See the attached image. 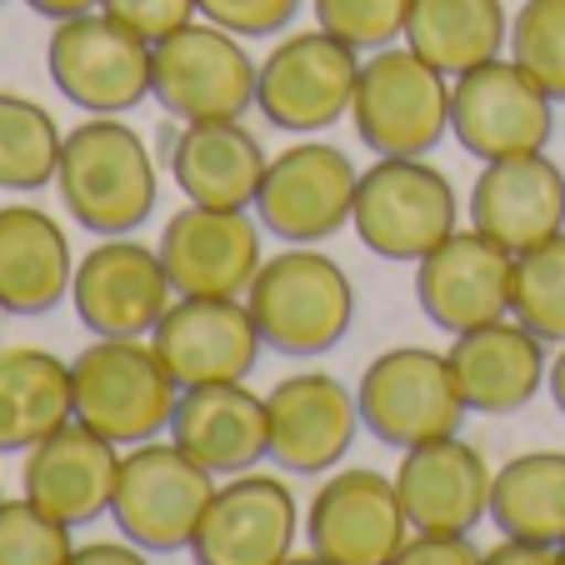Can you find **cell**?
<instances>
[{
    "label": "cell",
    "instance_id": "1",
    "mask_svg": "<svg viewBox=\"0 0 565 565\" xmlns=\"http://www.w3.org/2000/svg\"><path fill=\"white\" fill-rule=\"evenodd\" d=\"M55 191L65 215L96 241L136 235L156 215L160 171L136 126H126L120 116H86L65 130Z\"/></svg>",
    "mask_w": 565,
    "mask_h": 565
},
{
    "label": "cell",
    "instance_id": "2",
    "mask_svg": "<svg viewBox=\"0 0 565 565\" xmlns=\"http://www.w3.org/2000/svg\"><path fill=\"white\" fill-rule=\"evenodd\" d=\"M266 351L286 361H316L345 341L355 320V286L335 256L320 246H286L280 256L260 260L246 290Z\"/></svg>",
    "mask_w": 565,
    "mask_h": 565
},
{
    "label": "cell",
    "instance_id": "3",
    "mask_svg": "<svg viewBox=\"0 0 565 565\" xmlns=\"http://www.w3.org/2000/svg\"><path fill=\"white\" fill-rule=\"evenodd\" d=\"M75 420L100 430L116 446H146L171 430L181 385L166 371L150 341H110L96 335L86 351L71 361Z\"/></svg>",
    "mask_w": 565,
    "mask_h": 565
},
{
    "label": "cell",
    "instance_id": "4",
    "mask_svg": "<svg viewBox=\"0 0 565 565\" xmlns=\"http://www.w3.org/2000/svg\"><path fill=\"white\" fill-rule=\"evenodd\" d=\"M456 221V185L426 156H375V166L361 171L351 231L371 256L416 266L450 231H460Z\"/></svg>",
    "mask_w": 565,
    "mask_h": 565
},
{
    "label": "cell",
    "instance_id": "5",
    "mask_svg": "<svg viewBox=\"0 0 565 565\" xmlns=\"http://www.w3.org/2000/svg\"><path fill=\"white\" fill-rule=\"evenodd\" d=\"M351 126L371 156H430L450 136V75L406 41L361 61Z\"/></svg>",
    "mask_w": 565,
    "mask_h": 565
},
{
    "label": "cell",
    "instance_id": "6",
    "mask_svg": "<svg viewBox=\"0 0 565 565\" xmlns=\"http://www.w3.org/2000/svg\"><path fill=\"white\" fill-rule=\"evenodd\" d=\"M221 480L205 466H195L175 440H146L120 456L110 521L130 545L150 555L191 551L195 525L211 505Z\"/></svg>",
    "mask_w": 565,
    "mask_h": 565
},
{
    "label": "cell",
    "instance_id": "7",
    "mask_svg": "<svg viewBox=\"0 0 565 565\" xmlns=\"http://www.w3.org/2000/svg\"><path fill=\"white\" fill-rule=\"evenodd\" d=\"M260 61L246 51V41L221 25L201 21L181 25L175 35L156 41L150 51V100L181 126L191 120H246L256 106Z\"/></svg>",
    "mask_w": 565,
    "mask_h": 565
},
{
    "label": "cell",
    "instance_id": "8",
    "mask_svg": "<svg viewBox=\"0 0 565 565\" xmlns=\"http://www.w3.org/2000/svg\"><path fill=\"white\" fill-rule=\"evenodd\" d=\"M355 406H361L365 436L391 450L460 436V420L470 416L446 351H430V345H391L375 355L361 371Z\"/></svg>",
    "mask_w": 565,
    "mask_h": 565
},
{
    "label": "cell",
    "instance_id": "9",
    "mask_svg": "<svg viewBox=\"0 0 565 565\" xmlns=\"http://www.w3.org/2000/svg\"><path fill=\"white\" fill-rule=\"evenodd\" d=\"M150 51L156 45L120 25L106 11H86L55 21L45 41L51 86L86 116H126L150 100Z\"/></svg>",
    "mask_w": 565,
    "mask_h": 565
},
{
    "label": "cell",
    "instance_id": "10",
    "mask_svg": "<svg viewBox=\"0 0 565 565\" xmlns=\"http://www.w3.org/2000/svg\"><path fill=\"white\" fill-rule=\"evenodd\" d=\"M361 51L335 41L331 31H290L270 45L256 75V110L276 130L320 136L335 120H351Z\"/></svg>",
    "mask_w": 565,
    "mask_h": 565
},
{
    "label": "cell",
    "instance_id": "11",
    "mask_svg": "<svg viewBox=\"0 0 565 565\" xmlns=\"http://www.w3.org/2000/svg\"><path fill=\"white\" fill-rule=\"evenodd\" d=\"M450 136L476 160L531 156L555 136V100L511 55H495L450 81Z\"/></svg>",
    "mask_w": 565,
    "mask_h": 565
},
{
    "label": "cell",
    "instance_id": "12",
    "mask_svg": "<svg viewBox=\"0 0 565 565\" xmlns=\"http://www.w3.org/2000/svg\"><path fill=\"white\" fill-rule=\"evenodd\" d=\"M361 171L331 140H296L270 156L256 195V221L286 246H320L351 225Z\"/></svg>",
    "mask_w": 565,
    "mask_h": 565
},
{
    "label": "cell",
    "instance_id": "13",
    "mask_svg": "<svg viewBox=\"0 0 565 565\" xmlns=\"http://www.w3.org/2000/svg\"><path fill=\"white\" fill-rule=\"evenodd\" d=\"M175 286L156 246L136 235H106L75 260L71 306L90 335L110 341H150L160 316L171 310Z\"/></svg>",
    "mask_w": 565,
    "mask_h": 565
},
{
    "label": "cell",
    "instance_id": "14",
    "mask_svg": "<svg viewBox=\"0 0 565 565\" xmlns=\"http://www.w3.org/2000/svg\"><path fill=\"white\" fill-rule=\"evenodd\" d=\"M411 535L395 476L371 466L331 470L306 505V541L326 565H385Z\"/></svg>",
    "mask_w": 565,
    "mask_h": 565
},
{
    "label": "cell",
    "instance_id": "15",
    "mask_svg": "<svg viewBox=\"0 0 565 565\" xmlns=\"http://www.w3.org/2000/svg\"><path fill=\"white\" fill-rule=\"evenodd\" d=\"M300 505L280 476L246 470L215 486L191 541L195 565H280L296 555Z\"/></svg>",
    "mask_w": 565,
    "mask_h": 565
},
{
    "label": "cell",
    "instance_id": "16",
    "mask_svg": "<svg viewBox=\"0 0 565 565\" xmlns=\"http://www.w3.org/2000/svg\"><path fill=\"white\" fill-rule=\"evenodd\" d=\"M150 345L181 391L246 381L266 351L246 296H175L160 326L150 331Z\"/></svg>",
    "mask_w": 565,
    "mask_h": 565
},
{
    "label": "cell",
    "instance_id": "17",
    "mask_svg": "<svg viewBox=\"0 0 565 565\" xmlns=\"http://www.w3.org/2000/svg\"><path fill=\"white\" fill-rule=\"evenodd\" d=\"M515 256L486 231H450L430 256L416 260V306L446 335H466L476 326L511 316Z\"/></svg>",
    "mask_w": 565,
    "mask_h": 565
},
{
    "label": "cell",
    "instance_id": "18",
    "mask_svg": "<svg viewBox=\"0 0 565 565\" xmlns=\"http://www.w3.org/2000/svg\"><path fill=\"white\" fill-rule=\"evenodd\" d=\"M270 460L290 476H320L351 456L361 436L355 391L331 371H296L266 391Z\"/></svg>",
    "mask_w": 565,
    "mask_h": 565
},
{
    "label": "cell",
    "instance_id": "19",
    "mask_svg": "<svg viewBox=\"0 0 565 565\" xmlns=\"http://www.w3.org/2000/svg\"><path fill=\"white\" fill-rule=\"evenodd\" d=\"M260 231L266 225L250 211H215V205L185 201L166 221L156 246L175 296H246L266 260Z\"/></svg>",
    "mask_w": 565,
    "mask_h": 565
},
{
    "label": "cell",
    "instance_id": "20",
    "mask_svg": "<svg viewBox=\"0 0 565 565\" xmlns=\"http://www.w3.org/2000/svg\"><path fill=\"white\" fill-rule=\"evenodd\" d=\"M116 470H120V446L106 440L100 430L65 420L45 440L25 450L21 466V495L65 521L71 531L96 525L110 515V495H116Z\"/></svg>",
    "mask_w": 565,
    "mask_h": 565
},
{
    "label": "cell",
    "instance_id": "21",
    "mask_svg": "<svg viewBox=\"0 0 565 565\" xmlns=\"http://www.w3.org/2000/svg\"><path fill=\"white\" fill-rule=\"evenodd\" d=\"M491 480L495 470L486 466V456L470 440L440 436L401 450L395 491H401V505L411 515V531L470 535L491 515Z\"/></svg>",
    "mask_w": 565,
    "mask_h": 565
},
{
    "label": "cell",
    "instance_id": "22",
    "mask_svg": "<svg viewBox=\"0 0 565 565\" xmlns=\"http://www.w3.org/2000/svg\"><path fill=\"white\" fill-rule=\"evenodd\" d=\"M470 225L501 241L511 256L565 231V171L545 150L486 160L470 185Z\"/></svg>",
    "mask_w": 565,
    "mask_h": 565
},
{
    "label": "cell",
    "instance_id": "23",
    "mask_svg": "<svg viewBox=\"0 0 565 565\" xmlns=\"http://www.w3.org/2000/svg\"><path fill=\"white\" fill-rule=\"evenodd\" d=\"M446 361L460 385V401L476 416H515V411H525L545 391V371H551L545 341L515 316L476 326L466 335H450Z\"/></svg>",
    "mask_w": 565,
    "mask_h": 565
},
{
    "label": "cell",
    "instance_id": "24",
    "mask_svg": "<svg viewBox=\"0 0 565 565\" xmlns=\"http://www.w3.org/2000/svg\"><path fill=\"white\" fill-rule=\"evenodd\" d=\"M171 440L205 466L215 480L246 476L260 460H270V416L266 395H256L246 381L191 385L175 401Z\"/></svg>",
    "mask_w": 565,
    "mask_h": 565
},
{
    "label": "cell",
    "instance_id": "25",
    "mask_svg": "<svg viewBox=\"0 0 565 565\" xmlns=\"http://www.w3.org/2000/svg\"><path fill=\"white\" fill-rule=\"evenodd\" d=\"M266 166L270 156L246 120H191L171 140V181L191 205L256 211Z\"/></svg>",
    "mask_w": 565,
    "mask_h": 565
},
{
    "label": "cell",
    "instance_id": "26",
    "mask_svg": "<svg viewBox=\"0 0 565 565\" xmlns=\"http://www.w3.org/2000/svg\"><path fill=\"white\" fill-rule=\"evenodd\" d=\"M75 250L65 225L31 201L0 205V316H51L71 300Z\"/></svg>",
    "mask_w": 565,
    "mask_h": 565
},
{
    "label": "cell",
    "instance_id": "27",
    "mask_svg": "<svg viewBox=\"0 0 565 565\" xmlns=\"http://www.w3.org/2000/svg\"><path fill=\"white\" fill-rule=\"evenodd\" d=\"M65 420H75L71 361L41 345H0V456H25Z\"/></svg>",
    "mask_w": 565,
    "mask_h": 565
},
{
    "label": "cell",
    "instance_id": "28",
    "mask_svg": "<svg viewBox=\"0 0 565 565\" xmlns=\"http://www.w3.org/2000/svg\"><path fill=\"white\" fill-rule=\"evenodd\" d=\"M406 45L456 81L470 65H486L511 45L505 0H411Z\"/></svg>",
    "mask_w": 565,
    "mask_h": 565
},
{
    "label": "cell",
    "instance_id": "29",
    "mask_svg": "<svg viewBox=\"0 0 565 565\" xmlns=\"http://www.w3.org/2000/svg\"><path fill=\"white\" fill-rule=\"evenodd\" d=\"M491 521L511 541L565 545V450L505 460L491 480Z\"/></svg>",
    "mask_w": 565,
    "mask_h": 565
},
{
    "label": "cell",
    "instance_id": "30",
    "mask_svg": "<svg viewBox=\"0 0 565 565\" xmlns=\"http://www.w3.org/2000/svg\"><path fill=\"white\" fill-rule=\"evenodd\" d=\"M65 130L41 100L21 90H0V191L31 195L55 185Z\"/></svg>",
    "mask_w": 565,
    "mask_h": 565
},
{
    "label": "cell",
    "instance_id": "31",
    "mask_svg": "<svg viewBox=\"0 0 565 565\" xmlns=\"http://www.w3.org/2000/svg\"><path fill=\"white\" fill-rule=\"evenodd\" d=\"M511 316L531 326L545 345L565 341V231L515 256Z\"/></svg>",
    "mask_w": 565,
    "mask_h": 565
},
{
    "label": "cell",
    "instance_id": "32",
    "mask_svg": "<svg viewBox=\"0 0 565 565\" xmlns=\"http://www.w3.org/2000/svg\"><path fill=\"white\" fill-rule=\"evenodd\" d=\"M505 51L521 71L541 81L555 106H565V0H521Z\"/></svg>",
    "mask_w": 565,
    "mask_h": 565
},
{
    "label": "cell",
    "instance_id": "33",
    "mask_svg": "<svg viewBox=\"0 0 565 565\" xmlns=\"http://www.w3.org/2000/svg\"><path fill=\"white\" fill-rule=\"evenodd\" d=\"M310 11H316L320 31H331L351 51L371 55L395 41H406L411 0H310Z\"/></svg>",
    "mask_w": 565,
    "mask_h": 565
},
{
    "label": "cell",
    "instance_id": "34",
    "mask_svg": "<svg viewBox=\"0 0 565 565\" xmlns=\"http://www.w3.org/2000/svg\"><path fill=\"white\" fill-rule=\"evenodd\" d=\"M75 535L35 501H0V565H65Z\"/></svg>",
    "mask_w": 565,
    "mask_h": 565
},
{
    "label": "cell",
    "instance_id": "35",
    "mask_svg": "<svg viewBox=\"0 0 565 565\" xmlns=\"http://www.w3.org/2000/svg\"><path fill=\"white\" fill-rule=\"evenodd\" d=\"M195 6H201V21L221 25L241 41H270L296 21L306 0H195Z\"/></svg>",
    "mask_w": 565,
    "mask_h": 565
},
{
    "label": "cell",
    "instance_id": "36",
    "mask_svg": "<svg viewBox=\"0 0 565 565\" xmlns=\"http://www.w3.org/2000/svg\"><path fill=\"white\" fill-rule=\"evenodd\" d=\"M100 11L116 15L120 25H130L136 35H146L156 45L166 35H175L181 25H191L201 15V6L195 0H100Z\"/></svg>",
    "mask_w": 565,
    "mask_h": 565
},
{
    "label": "cell",
    "instance_id": "37",
    "mask_svg": "<svg viewBox=\"0 0 565 565\" xmlns=\"http://www.w3.org/2000/svg\"><path fill=\"white\" fill-rule=\"evenodd\" d=\"M385 565H480V551L470 535H426L416 531Z\"/></svg>",
    "mask_w": 565,
    "mask_h": 565
},
{
    "label": "cell",
    "instance_id": "38",
    "mask_svg": "<svg viewBox=\"0 0 565 565\" xmlns=\"http://www.w3.org/2000/svg\"><path fill=\"white\" fill-rule=\"evenodd\" d=\"M480 565H565V561H561V545H535V541L501 535V545H491L480 555Z\"/></svg>",
    "mask_w": 565,
    "mask_h": 565
},
{
    "label": "cell",
    "instance_id": "39",
    "mask_svg": "<svg viewBox=\"0 0 565 565\" xmlns=\"http://www.w3.org/2000/svg\"><path fill=\"white\" fill-rule=\"evenodd\" d=\"M65 565H150V551L130 545L126 535L120 541H90V545H75L71 561Z\"/></svg>",
    "mask_w": 565,
    "mask_h": 565
},
{
    "label": "cell",
    "instance_id": "40",
    "mask_svg": "<svg viewBox=\"0 0 565 565\" xmlns=\"http://www.w3.org/2000/svg\"><path fill=\"white\" fill-rule=\"evenodd\" d=\"M35 15L45 21H71V15H86V11H100V0H25Z\"/></svg>",
    "mask_w": 565,
    "mask_h": 565
},
{
    "label": "cell",
    "instance_id": "41",
    "mask_svg": "<svg viewBox=\"0 0 565 565\" xmlns=\"http://www.w3.org/2000/svg\"><path fill=\"white\" fill-rule=\"evenodd\" d=\"M545 395H551L555 411L565 416V341H561V351L551 355V371H545Z\"/></svg>",
    "mask_w": 565,
    "mask_h": 565
},
{
    "label": "cell",
    "instance_id": "42",
    "mask_svg": "<svg viewBox=\"0 0 565 565\" xmlns=\"http://www.w3.org/2000/svg\"><path fill=\"white\" fill-rule=\"evenodd\" d=\"M280 565H326V561H320L316 551H306V555H286V561H280Z\"/></svg>",
    "mask_w": 565,
    "mask_h": 565
},
{
    "label": "cell",
    "instance_id": "43",
    "mask_svg": "<svg viewBox=\"0 0 565 565\" xmlns=\"http://www.w3.org/2000/svg\"><path fill=\"white\" fill-rule=\"evenodd\" d=\"M561 561H565V545H561Z\"/></svg>",
    "mask_w": 565,
    "mask_h": 565
},
{
    "label": "cell",
    "instance_id": "44",
    "mask_svg": "<svg viewBox=\"0 0 565 565\" xmlns=\"http://www.w3.org/2000/svg\"><path fill=\"white\" fill-rule=\"evenodd\" d=\"M0 501H6V491H0Z\"/></svg>",
    "mask_w": 565,
    "mask_h": 565
},
{
    "label": "cell",
    "instance_id": "45",
    "mask_svg": "<svg viewBox=\"0 0 565 565\" xmlns=\"http://www.w3.org/2000/svg\"><path fill=\"white\" fill-rule=\"evenodd\" d=\"M0 6H6V0H0Z\"/></svg>",
    "mask_w": 565,
    "mask_h": 565
}]
</instances>
